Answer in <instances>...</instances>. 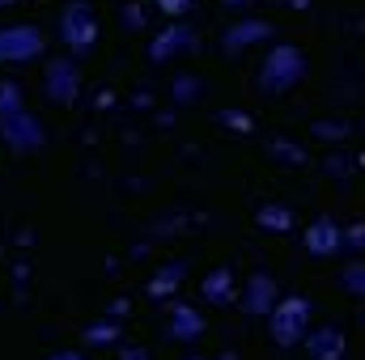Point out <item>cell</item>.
Returning <instances> with one entry per match:
<instances>
[{"label": "cell", "mask_w": 365, "mask_h": 360, "mask_svg": "<svg viewBox=\"0 0 365 360\" xmlns=\"http://www.w3.org/2000/svg\"><path fill=\"white\" fill-rule=\"evenodd\" d=\"M302 322H306V305H302V301H289V305H280V314H276L272 335L280 344H293V339L302 335Z\"/></svg>", "instance_id": "5b68a950"}, {"label": "cell", "mask_w": 365, "mask_h": 360, "mask_svg": "<svg viewBox=\"0 0 365 360\" xmlns=\"http://www.w3.org/2000/svg\"><path fill=\"white\" fill-rule=\"evenodd\" d=\"M187 43H191V34H187L182 26H170V30L149 47V55H153V60H170V51H179V47H187Z\"/></svg>", "instance_id": "52a82bcc"}, {"label": "cell", "mask_w": 365, "mask_h": 360, "mask_svg": "<svg viewBox=\"0 0 365 360\" xmlns=\"http://www.w3.org/2000/svg\"><path fill=\"white\" fill-rule=\"evenodd\" d=\"M289 73H297V51H276L272 60H268V68H264V90H276Z\"/></svg>", "instance_id": "8992f818"}, {"label": "cell", "mask_w": 365, "mask_h": 360, "mask_svg": "<svg viewBox=\"0 0 365 360\" xmlns=\"http://www.w3.org/2000/svg\"><path fill=\"white\" fill-rule=\"evenodd\" d=\"M268 297H272V284H268V275H255L251 280V309H268Z\"/></svg>", "instance_id": "30bf717a"}, {"label": "cell", "mask_w": 365, "mask_h": 360, "mask_svg": "<svg viewBox=\"0 0 365 360\" xmlns=\"http://www.w3.org/2000/svg\"><path fill=\"white\" fill-rule=\"evenodd\" d=\"M230 288H234L230 271H212V275L204 280V297H208V301H230Z\"/></svg>", "instance_id": "9c48e42d"}, {"label": "cell", "mask_w": 365, "mask_h": 360, "mask_svg": "<svg viewBox=\"0 0 365 360\" xmlns=\"http://www.w3.org/2000/svg\"><path fill=\"white\" fill-rule=\"evenodd\" d=\"M0 136H4V144H9L13 153H34V149L47 144L43 123L26 110L21 90H17L13 81H0Z\"/></svg>", "instance_id": "6da1fadb"}, {"label": "cell", "mask_w": 365, "mask_h": 360, "mask_svg": "<svg viewBox=\"0 0 365 360\" xmlns=\"http://www.w3.org/2000/svg\"><path fill=\"white\" fill-rule=\"evenodd\" d=\"M170 327H175V331H170L175 339H195L204 322H200V314H191L187 305H179V309H175V318H170Z\"/></svg>", "instance_id": "ba28073f"}, {"label": "cell", "mask_w": 365, "mask_h": 360, "mask_svg": "<svg viewBox=\"0 0 365 360\" xmlns=\"http://www.w3.org/2000/svg\"><path fill=\"white\" fill-rule=\"evenodd\" d=\"M110 339H115V327L110 322H98V327L86 331V344H110Z\"/></svg>", "instance_id": "8fae6325"}, {"label": "cell", "mask_w": 365, "mask_h": 360, "mask_svg": "<svg viewBox=\"0 0 365 360\" xmlns=\"http://www.w3.org/2000/svg\"><path fill=\"white\" fill-rule=\"evenodd\" d=\"M60 38H64V47L73 55H86L93 43H98V13H93L86 0L64 4V13H60Z\"/></svg>", "instance_id": "7a4b0ae2"}, {"label": "cell", "mask_w": 365, "mask_h": 360, "mask_svg": "<svg viewBox=\"0 0 365 360\" xmlns=\"http://www.w3.org/2000/svg\"><path fill=\"white\" fill-rule=\"evenodd\" d=\"M47 51V34L38 26H0V64H30Z\"/></svg>", "instance_id": "3957f363"}, {"label": "cell", "mask_w": 365, "mask_h": 360, "mask_svg": "<svg viewBox=\"0 0 365 360\" xmlns=\"http://www.w3.org/2000/svg\"><path fill=\"white\" fill-rule=\"evenodd\" d=\"M123 360H145V352H140V348H136V352H128V356Z\"/></svg>", "instance_id": "5bb4252c"}, {"label": "cell", "mask_w": 365, "mask_h": 360, "mask_svg": "<svg viewBox=\"0 0 365 360\" xmlns=\"http://www.w3.org/2000/svg\"><path fill=\"white\" fill-rule=\"evenodd\" d=\"M9 4H13V0H0V9H9Z\"/></svg>", "instance_id": "9a60e30c"}, {"label": "cell", "mask_w": 365, "mask_h": 360, "mask_svg": "<svg viewBox=\"0 0 365 360\" xmlns=\"http://www.w3.org/2000/svg\"><path fill=\"white\" fill-rule=\"evenodd\" d=\"M187 4H191V0H158V9H162V13H170V17H179Z\"/></svg>", "instance_id": "7c38bea8"}, {"label": "cell", "mask_w": 365, "mask_h": 360, "mask_svg": "<svg viewBox=\"0 0 365 360\" xmlns=\"http://www.w3.org/2000/svg\"><path fill=\"white\" fill-rule=\"evenodd\" d=\"M43 85H47V97L56 106H73V97L81 93V68H77V60H47Z\"/></svg>", "instance_id": "277c9868"}, {"label": "cell", "mask_w": 365, "mask_h": 360, "mask_svg": "<svg viewBox=\"0 0 365 360\" xmlns=\"http://www.w3.org/2000/svg\"><path fill=\"white\" fill-rule=\"evenodd\" d=\"M47 360H86V356H81V352H73V348H68V352H56V356H47Z\"/></svg>", "instance_id": "4fadbf2b"}]
</instances>
